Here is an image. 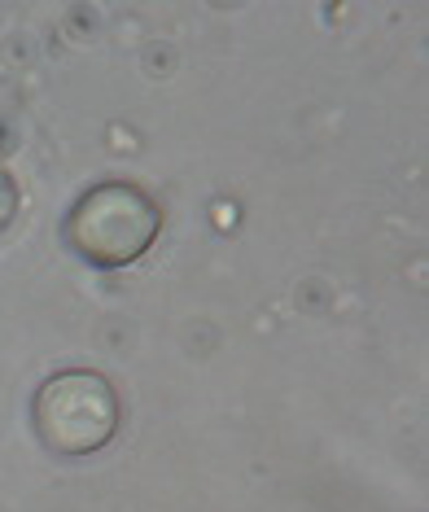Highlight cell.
Wrapping results in <instances>:
<instances>
[{"label":"cell","mask_w":429,"mask_h":512,"mask_svg":"<svg viewBox=\"0 0 429 512\" xmlns=\"http://www.w3.org/2000/svg\"><path fill=\"white\" fill-rule=\"evenodd\" d=\"M31 421L57 456H92L119 434V394L101 372H57L36 390Z\"/></svg>","instance_id":"2"},{"label":"cell","mask_w":429,"mask_h":512,"mask_svg":"<svg viewBox=\"0 0 429 512\" xmlns=\"http://www.w3.org/2000/svg\"><path fill=\"white\" fill-rule=\"evenodd\" d=\"M162 206L136 184L110 180L79 193L62 219V241L92 267H127L158 241Z\"/></svg>","instance_id":"1"}]
</instances>
